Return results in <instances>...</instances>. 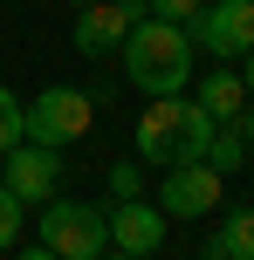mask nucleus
<instances>
[{"mask_svg":"<svg viewBox=\"0 0 254 260\" xmlns=\"http://www.w3.org/2000/svg\"><path fill=\"white\" fill-rule=\"evenodd\" d=\"M117 55H124V82H131L137 96H179L192 82V69H200L192 35L179 21H158V14H137Z\"/></svg>","mask_w":254,"mask_h":260,"instance_id":"obj_1","label":"nucleus"},{"mask_svg":"<svg viewBox=\"0 0 254 260\" xmlns=\"http://www.w3.org/2000/svg\"><path fill=\"white\" fill-rule=\"evenodd\" d=\"M213 130H220V123L179 89V96H145V110H137V123H131V144H137V165H158V171H165V165H192V157H206Z\"/></svg>","mask_w":254,"mask_h":260,"instance_id":"obj_2","label":"nucleus"},{"mask_svg":"<svg viewBox=\"0 0 254 260\" xmlns=\"http://www.w3.org/2000/svg\"><path fill=\"white\" fill-rule=\"evenodd\" d=\"M35 240L48 247L55 260H96L110 247V212L103 206H90V199H41V226H35Z\"/></svg>","mask_w":254,"mask_h":260,"instance_id":"obj_3","label":"nucleus"},{"mask_svg":"<svg viewBox=\"0 0 254 260\" xmlns=\"http://www.w3.org/2000/svg\"><path fill=\"white\" fill-rule=\"evenodd\" d=\"M21 123L35 144H55V151H69L76 137H90L96 123V96L69 89V82H48V89H35V103H21Z\"/></svg>","mask_w":254,"mask_h":260,"instance_id":"obj_4","label":"nucleus"},{"mask_svg":"<svg viewBox=\"0 0 254 260\" xmlns=\"http://www.w3.org/2000/svg\"><path fill=\"white\" fill-rule=\"evenodd\" d=\"M186 35H192V48L213 55V62H241L254 48V0H206L186 21Z\"/></svg>","mask_w":254,"mask_h":260,"instance_id":"obj_5","label":"nucleus"},{"mask_svg":"<svg viewBox=\"0 0 254 260\" xmlns=\"http://www.w3.org/2000/svg\"><path fill=\"white\" fill-rule=\"evenodd\" d=\"M220 199H227V178L206 157L165 165V185H158V212L165 219H206V212H220Z\"/></svg>","mask_w":254,"mask_h":260,"instance_id":"obj_6","label":"nucleus"},{"mask_svg":"<svg viewBox=\"0 0 254 260\" xmlns=\"http://www.w3.org/2000/svg\"><path fill=\"white\" fill-rule=\"evenodd\" d=\"M137 14H145V0H90V7H76V27H69L76 55H82V62H103V55H117Z\"/></svg>","mask_w":254,"mask_h":260,"instance_id":"obj_7","label":"nucleus"},{"mask_svg":"<svg viewBox=\"0 0 254 260\" xmlns=\"http://www.w3.org/2000/svg\"><path fill=\"white\" fill-rule=\"evenodd\" d=\"M0 185H7L21 206H35V199H55V185H62V151H55V144L21 137L7 157H0Z\"/></svg>","mask_w":254,"mask_h":260,"instance_id":"obj_8","label":"nucleus"},{"mask_svg":"<svg viewBox=\"0 0 254 260\" xmlns=\"http://www.w3.org/2000/svg\"><path fill=\"white\" fill-rule=\"evenodd\" d=\"M110 247H124V253H158L165 247V226H172V219H165V212H158V199H110Z\"/></svg>","mask_w":254,"mask_h":260,"instance_id":"obj_9","label":"nucleus"},{"mask_svg":"<svg viewBox=\"0 0 254 260\" xmlns=\"http://www.w3.org/2000/svg\"><path fill=\"white\" fill-rule=\"evenodd\" d=\"M192 103H200L213 123H234V117L247 110V82H241V69H227V62H220V69H206V76H200V96H192Z\"/></svg>","mask_w":254,"mask_h":260,"instance_id":"obj_10","label":"nucleus"},{"mask_svg":"<svg viewBox=\"0 0 254 260\" xmlns=\"http://www.w3.org/2000/svg\"><path fill=\"white\" fill-rule=\"evenodd\" d=\"M220 247H227V260H254V206H234L227 226H220Z\"/></svg>","mask_w":254,"mask_h":260,"instance_id":"obj_11","label":"nucleus"},{"mask_svg":"<svg viewBox=\"0 0 254 260\" xmlns=\"http://www.w3.org/2000/svg\"><path fill=\"white\" fill-rule=\"evenodd\" d=\"M206 165H213L220 178H234V171L247 165V144H241V130H234V123H220V130H213V144H206Z\"/></svg>","mask_w":254,"mask_h":260,"instance_id":"obj_12","label":"nucleus"},{"mask_svg":"<svg viewBox=\"0 0 254 260\" xmlns=\"http://www.w3.org/2000/svg\"><path fill=\"white\" fill-rule=\"evenodd\" d=\"M21 137H27V123H21V96H14L7 82H0V157H7Z\"/></svg>","mask_w":254,"mask_h":260,"instance_id":"obj_13","label":"nucleus"},{"mask_svg":"<svg viewBox=\"0 0 254 260\" xmlns=\"http://www.w3.org/2000/svg\"><path fill=\"white\" fill-rule=\"evenodd\" d=\"M110 199H145V165H137V157H124V165H110Z\"/></svg>","mask_w":254,"mask_h":260,"instance_id":"obj_14","label":"nucleus"},{"mask_svg":"<svg viewBox=\"0 0 254 260\" xmlns=\"http://www.w3.org/2000/svg\"><path fill=\"white\" fill-rule=\"evenodd\" d=\"M21 226H27V206L7 192V185H0V253H7L14 240H21Z\"/></svg>","mask_w":254,"mask_h":260,"instance_id":"obj_15","label":"nucleus"},{"mask_svg":"<svg viewBox=\"0 0 254 260\" xmlns=\"http://www.w3.org/2000/svg\"><path fill=\"white\" fill-rule=\"evenodd\" d=\"M200 7H206V0H145V14H158V21H179V27H186Z\"/></svg>","mask_w":254,"mask_h":260,"instance_id":"obj_16","label":"nucleus"},{"mask_svg":"<svg viewBox=\"0 0 254 260\" xmlns=\"http://www.w3.org/2000/svg\"><path fill=\"white\" fill-rule=\"evenodd\" d=\"M234 130H241V144H247V157H254V103L241 110V117H234Z\"/></svg>","mask_w":254,"mask_h":260,"instance_id":"obj_17","label":"nucleus"},{"mask_svg":"<svg viewBox=\"0 0 254 260\" xmlns=\"http://www.w3.org/2000/svg\"><path fill=\"white\" fill-rule=\"evenodd\" d=\"M241 82H247V103H254V48L241 55Z\"/></svg>","mask_w":254,"mask_h":260,"instance_id":"obj_18","label":"nucleus"},{"mask_svg":"<svg viewBox=\"0 0 254 260\" xmlns=\"http://www.w3.org/2000/svg\"><path fill=\"white\" fill-rule=\"evenodd\" d=\"M14 260H55V253H48V247H41V240H35V247H21Z\"/></svg>","mask_w":254,"mask_h":260,"instance_id":"obj_19","label":"nucleus"},{"mask_svg":"<svg viewBox=\"0 0 254 260\" xmlns=\"http://www.w3.org/2000/svg\"><path fill=\"white\" fill-rule=\"evenodd\" d=\"M200 260H227V247H220V240H206V247H200Z\"/></svg>","mask_w":254,"mask_h":260,"instance_id":"obj_20","label":"nucleus"},{"mask_svg":"<svg viewBox=\"0 0 254 260\" xmlns=\"http://www.w3.org/2000/svg\"><path fill=\"white\" fill-rule=\"evenodd\" d=\"M103 260H145V253H124V247H103Z\"/></svg>","mask_w":254,"mask_h":260,"instance_id":"obj_21","label":"nucleus"},{"mask_svg":"<svg viewBox=\"0 0 254 260\" xmlns=\"http://www.w3.org/2000/svg\"><path fill=\"white\" fill-rule=\"evenodd\" d=\"M69 7H90V0H69Z\"/></svg>","mask_w":254,"mask_h":260,"instance_id":"obj_22","label":"nucleus"},{"mask_svg":"<svg viewBox=\"0 0 254 260\" xmlns=\"http://www.w3.org/2000/svg\"><path fill=\"white\" fill-rule=\"evenodd\" d=\"M96 260H103V253H96Z\"/></svg>","mask_w":254,"mask_h":260,"instance_id":"obj_23","label":"nucleus"}]
</instances>
